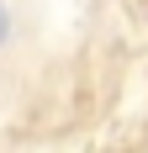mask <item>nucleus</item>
<instances>
[{
	"mask_svg": "<svg viewBox=\"0 0 148 153\" xmlns=\"http://www.w3.org/2000/svg\"><path fill=\"white\" fill-rule=\"evenodd\" d=\"M0 37H5V11H0Z\"/></svg>",
	"mask_w": 148,
	"mask_h": 153,
	"instance_id": "obj_1",
	"label": "nucleus"
}]
</instances>
